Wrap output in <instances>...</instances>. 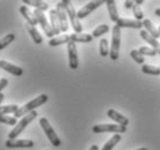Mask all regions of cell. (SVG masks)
<instances>
[{"mask_svg": "<svg viewBox=\"0 0 160 150\" xmlns=\"http://www.w3.org/2000/svg\"><path fill=\"white\" fill-rule=\"evenodd\" d=\"M5 146L7 148H11V149H14V148H32L33 147V141L31 140H9L8 139L6 142H5Z\"/></svg>", "mask_w": 160, "mask_h": 150, "instance_id": "cell-11", "label": "cell"}, {"mask_svg": "<svg viewBox=\"0 0 160 150\" xmlns=\"http://www.w3.org/2000/svg\"><path fill=\"white\" fill-rule=\"evenodd\" d=\"M20 13H21L22 16L27 20L28 24L33 26V27L36 26V24H38L36 18H35V15H33V12H30V9L27 7L26 5H22L21 7H20Z\"/></svg>", "mask_w": 160, "mask_h": 150, "instance_id": "cell-16", "label": "cell"}, {"mask_svg": "<svg viewBox=\"0 0 160 150\" xmlns=\"http://www.w3.org/2000/svg\"><path fill=\"white\" fill-rule=\"evenodd\" d=\"M48 101V95L42 94V95H39L38 97H36L35 99H32V101L28 102L27 104H24L23 106H21V107H18V110L14 113V117L18 118V117H22V116L24 117L26 114H28V113H30V112L35 111V109H37L38 106H42L43 104H45Z\"/></svg>", "mask_w": 160, "mask_h": 150, "instance_id": "cell-1", "label": "cell"}, {"mask_svg": "<svg viewBox=\"0 0 160 150\" xmlns=\"http://www.w3.org/2000/svg\"><path fill=\"white\" fill-rule=\"evenodd\" d=\"M107 117L109 119H112L113 121H115L118 125H121V126H124V127H127L129 125V119L128 118H126L124 116H122L121 113H119L118 111L113 110V109H109L107 111Z\"/></svg>", "mask_w": 160, "mask_h": 150, "instance_id": "cell-14", "label": "cell"}, {"mask_svg": "<svg viewBox=\"0 0 160 150\" xmlns=\"http://www.w3.org/2000/svg\"><path fill=\"white\" fill-rule=\"evenodd\" d=\"M106 6H107V11H108L111 21L117 23L120 18H119V13H118V8H117V5H115V1H114V0H107V1H106Z\"/></svg>", "mask_w": 160, "mask_h": 150, "instance_id": "cell-18", "label": "cell"}, {"mask_svg": "<svg viewBox=\"0 0 160 150\" xmlns=\"http://www.w3.org/2000/svg\"><path fill=\"white\" fill-rule=\"evenodd\" d=\"M67 51H68V58H69V67L72 70L78 68V55H77L76 43L69 42L67 44Z\"/></svg>", "mask_w": 160, "mask_h": 150, "instance_id": "cell-10", "label": "cell"}, {"mask_svg": "<svg viewBox=\"0 0 160 150\" xmlns=\"http://www.w3.org/2000/svg\"><path fill=\"white\" fill-rule=\"evenodd\" d=\"M92 39H93L92 35H89V34L74 33L70 35V42H74V43H91Z\"/></svg>", "mask_w": 160, "mask_h": 150, "instance_id": "cell-19", "label": "cell"}, {"mask_svg": "<svg viewBox=\"0 0 160 150\" xmlns=\"http://www.w3.org/2000/svg\"><path fill=\"white\" fill-rule=\"evenodd\" d=\"M135 4L137 5V6H141V5L143 4V0H136V1H135Z\"/></svg>", "mask_w": 160, "mask_h": 150, "instance_id": "cell-37", "label": "cell"}, {"mask_svg": "<svg viewBox=\"0 0 160 150\" xmlns=\"http://www.w3.org/2000/svg\"><path fill=\"white\" fill-rule=\"evenodd\" d=\"M154 13H156V15L160 16V8H156V11H154Z\"/></svg>", "mask_w": 160, "mask_h": 150, "instance_id": "cell-39", "label": "cell"}, {"mask_svg": "<svg viewBox=\"0 0 160 150\" xmlns=\"http://www.w3.org/2000/svg\"><path fill=\"white\" fill-rule=\"evenodd\" d=\"M120 45H121V28L118 26L113 27L112 30V43L109 49V58L112 60H118L120 55Z\"/></svg>", "mask_w": 160, "mask_h": 150, "instance_id": "cell-3", "label": "cell"}, {"mask_svg": "<svg viewBox=\"0 0 160 150\" xmlns=\"http://www.w3.org/2000/svg\"><path fill=\"white\" fill-rule=\"evenodd\" d=\"M27 29H28V33L30 34V36L32 38V40L36 43V44H42V42H43V37L40 36V34L38 33V30L36 29V27L33 26H30L27 23Z\"/></svg>", "mask_w": 160, "mask_h": 150, "instance_id": "cell-23", "label": "cell"}, {"mask_svg": "<svg viewBox=\"0 0 160 150\" xmlns=\"http://www.w3.org/2000/svg\"><path fill=\"white\" fill-rule=\"evenodd\" d=\"M89 150H99V148H98V146H97V144H93V146L90 147V149H89Z\"/></svg>", "mask_w": 160, "mask_h": 150, "instance_id": "cell-36", "label": "cell"}, {"mask_svg": "<svg viewBox=\"0 0 160 150\" xmlns=\"http://www.w3.org/2000/svg\"><path fill=\"white\" fill-rule=\"evenodd\" d=\"M137 150H148L146 148H139V149H137Z\"/></svg>", "mask_w": 160, "mask_h": 150, "instance_id": "cell-40", "label": "cell"}, {"mask_svg": "<svg viewBox=\"0 0 160 150\" xmlns=\"http://www.w3.org/2000/svg\"><path fill=\"white\" fill-rule=\"evenodd\" d=\"M158 30H159V36H160V27H159V29H158Z\"/></svg>", "mask_w": 160, "mask_h": 150, "instance_id": "cell-41", "label": "cell"}, {"mask_svg": "<svg viewBox=\"0 0 160 150\" xmlns=\"http://www.w3.org/2000/svg\"><path fill=\"white\" fill-rule=\"evenodd\" d=\"M7 85H8V80H7V79H5V77L0 79V94H1V91H2V90L7 87Z\"/></svg>", "mask_w": 160, "mask_h": 150, "instance_id": "cell-34", "label": "cell"}, {"mask_svg": "<svg viewBox=\"0 0 160 150\" xmlns=\"http://www.w3.org/2000/svg\"><path fill=\"white\" fill-rule=\"evenodd\" d=\"M63 4H65L66 12H67V15H68V18H69L70 23H72L74 31L76 34H82L83 27L80 23V18L77 16V12L75 11L74 6L72 5V1H69V0H63Z\"/></svg>", "mask_w": 160, "mask_h": 150, "instance_id": "cell-4", "label": "cell"}, {"mask_svg": "<svg viewBox=\"0 0 160 150\" xmlns=\"http://www.w3.org/2000/svg\"><path fill=\"white\" fill-rule=\"evenodd\" d=\"M143 27L145 28V31H148V33H149L150 35L153 37V38H156V39L160 38L159 30L157 29L156 27H154V24H153V23L150 21L149 18H145V20L143 21Z\"/></svg>", "mask_w": 160, "mask_h": 150, "instance_id": "cell-20", "label": "cell"}, {"mask_svg": "<svg viewBox=\"0 0 160 150\" xmlns=\"http://www.w3.org/2000/svg\"><path fill=\"white\" fill-rule=\"evenodd\" d=\"M23 4L33 6L36 9H39L42 12L48 11V8H50V5L48 3H44V1H40V0H23Z\"/></svg>", "mask_w": 160, "mask_h": 150, "instance_id": "cell-21", "label": "cell"}, {"mask_svg": "<svg viewBox=\"0 0 160 150\" xmlns=\"http://www.w3.org/2000/svg\"><path fill=\"white\" fill-rule=\"evenodd\" d=\"M4 98H5V95H4V94H2V92H1V94H0V104L2 103V101H4Z\"/></svg>", "mask_w": 160, "mask_h": 150, "instance_id": "cell-38", "label": "cell"}, {"mask_svg": "<svg viewBox=\"0 0 160 150\" xmlns=\"http://www.w3.org/2000/svg\"><path fill=\"white\" fill-rule=\"evenodd\" d=\"M69 42H70V35H63V36L53 37L52 39H50L48 45L50 46H58V45H62V44H68Z\"/></svg>", "mask_w": 160, "mask_h": 150, "instance_id": "cell-22", "label": "cell"}, {"mask_svg": "<svg viewBox=\"0 0 160 150\" xmlns=\"http://www.w3.org/2000/svg\"><path fill=\"white\" fill-rule=\"evenodd\" d=\"M99 53L102 57H107L109 55V46H108V40L106 38H102L99 43Z\"/></svg>", "mask_w": 160, "mask_h": 150, "instance_id": "cell-26", "label": "cell"}, {"mask_svg": "<svg viewBox=\"0 0 160 150\" xmlns=\"http://www.w3.org/2000/svg\"><path fill=\"white\" fill-rule=\"evenodd\" d=\"M14 39H15V34H13V33H9V34H7L6 36L2 37V38L0 39V51L4 50L5 48H7L8 45L11 44Z\"/></svg>", "mask_w": 160, "mask_h": 150, "instance_id": "cell-25", "label": "cell"}, {"mask_svg": "<svg viewBox=\"0 0 160 150\" xmlns=\"http://www.w3.org/2000/svg\"><path fill=\"white\" fill-rule=\"evenodd\" d=\"M50 24H51L52 29H53L55 35H59V34L61 33V29H60V22H59L57 9H50Z\"/></svg>", "mask_w": 160, "mask_h": 150, "instance_id": "cell-17", "label": "cell"}, {"mask_svg": "<svg viewBox=\"0 0 160 150\" xmlns=\"http://www.w3.org/2000/svg\"><path fill=\"white\" fill-rule=\"evenodd\" d=\"M106 4V1H104V0H98V1H90L89 4H87L85 6H83V7L81 8L80 11L77 12V16H78V18H87L88 15L91 14L92 12L95 11V9H97L98 7H100L102 5Z\"/></svg>", "mask_w": 160, "mask_h": 150, "instance_id": "cell-9", "label": "cell"}, {"mask_svg": "<svg viewBox=\"0 0 160 150\" xmlns=\"http://www.w3.org/2000/svg\"><path fill=\"white\" fill-rule=\"evenodd\" d=\"M121 139H122V136L121 134H114V135L111 137V139L107 141V142L104 144V147L102 148V150H112L114 147L117 146L118 143L120 142Z\"/></svg>", "mask_w": 160, "mask_h": 150, "instance_id": "cell-24", "label": "cell"}, {"mask_svg": "<svg viewBox=\"0 0 160 150\" xmlns=\"http://www.w3.org/2000/svg\"><path fill=\"white\" fill-rule=\"evenodd\" d=\"M18 110V106L15 104L12 105H0V116H6L8 113H15Z\"/></svg>", "mask_w": 160, "mask_h": 150, "instance_id": "cell-27", "label": "cell"}, {"mask_svg": "<svg viewBox=\"0 0 160 150\" xmlns=\"http://www.w3.org/2000/svg\"><path fill=\"white\" fill-rule=\"evenodd\" d=\"M139 35H141V38H143L145 42H148V43H149L150 46H151V48H152L153 50L157 52V54L160 55V43L158 42V39L153 38V37L151 36L148 31H145V30H141Z\"/></svg>", "mask_w": 160, "mask_h": 150, "instance_id": "cell-15", "label": "cell"}, {"mask_svg": "<svg viewBox=\"0 0 160 150\" xmlns=\"http://www.w3.org/2000/svg\"><path fill=\"white\" fill-rule=\"evenodd\" d=\"M37 116H38V113H37L36 111H32V112H30V113L26 114L24 117L22 118L21 120L18 121V124L16 125L13 129H12L11 132H9V134H8V139H9V140L16 139V137H18V136L20 135V134H21L24 129H26L27 126H28L31 121H33L35 119H36Z\"/></svg>", "mask_w": 160, "mask_h": 150, "instance_id": "cell-2", "label": "cell"}, {"mask_svg": "<svg viewBox=\"0 0 160 150\" xmlns=\"http://www.w3.org/2000/svg\"><path fill=\"white\" fill-rule=\"evenodd\" d=\"M55 9H57V13H58L59 22H60V29H61L62 33H66L68 30V15H67V12H66V7L63 1L58 3Z\"/></svg>", "mask_w": 160, "mask_h": 150, "instance_id": "cell-8", "label": "cell"}, {"mask_svg": "<svg viewBox=\"0 0 160 150\" xmlns=\"http://www.w3.org/2000/svg\"><path fill=\"white\" fill-rule=\"evenodd\" d=\"M138 52L142 55H150V57H154L157 54V52L152 48H146V46H141Z\"/></svg>", "mask_w": 160, "mask_h": 150, "instance_id": "cell-32", "label": "cell"}, {"mask_svg": "<svg viewBox=\"0 0 160 150\" xmlns=\"http://www.w3.org/2000/svg\"><path fill=\"white\" fill-rule=\"evenodd\" d=\"M39 125H40V127L43 128L44 133L46 134L48 139L50 140V142L52 143V146L59 147L60 144H61V140L59 139V136L57 135L55 131L53 129V127L51 126V124L48 122V120L46 119V118H40Z\"/></svg>", "mask_w": 160, "mask_h": 150, "instance_id": "cell-5", "label": "cell"}, {"mask_svg": "<svg viewBox=\"0 0 160 150\" xmlns=\"http://www.w3.org/2000/svg\"><path fill=\"white\" fill-rule=\"evenodd\" d=\"M0 124L9 125V126H16L18 120L15 117H9V116H0Z\"/></svg>", "mask_w": 160, "mask_h": 150, "instance_id": "cell-30", "label": "cell"}, {"mask_svg": "<svg viewBox=\"0 0 160 150\" xmlns=\"http://www.w3.org/2000/svg\"><path fill=\"white\" fill-rule=\"evenodd\" d=\"M117 26L119 28H131V29H141L143 27L142 21L137 20H130V18H119L117 22Z\"/></svg>", "mask_w": 160, "mask_h": 150, "instance_id": "cell-13", "label": "cell"}, {"mask_svg": "<svg viewBox=\"0 0 160 150\" xmlns=\"http://www.w3.org/2000/svg\"><path fill=\"white\" fill-rule=\"evenodd\" d=\"M132 13H134L135 20H137V21H141V20L144 18V14H143V11L141 9V6L134 5V7H132Z\"/></svg>", "mask_w": 160, "mask_h": 150, "instance_id": "cell-33", "label": "cell"}, {"mask_svg": "<svg viewBox=\"0 0 160 150\" xmlns=\"http://www.w3.org/2000/svg\"><path fill=\"white\" fill-rule=\"evenodd\" d=\"M130 57L134 59V60L137 62V64H139V65H144V61H145V59H144V57H143V55L139 53L138 50H131Z\"/></svg>", "mask_w": 160, "mask_h": 150, "instance_id": "cell-31", "label": "cell"}, {"mask_svg": "<svg viewBox=\"0 0 160 150\" xmlns=\"http://www.w3.org/2000/svg\"><path fill=\"white\" fill-rule=\"evenodd\" d=\"M33 15H35V18H36L38 24L42 27V29H43V31L45 33V35H46L48 38L52 39V38L55 36V34H54V31H53V29H52L51 24L48 23V18H46V16L44 14V12L39 11V9H35V11H33Z\"/></svg>", "mask_w": 160, "mask_h": 150, "instance_id": "cell-7", "label": "cell"}, {"mask_svg": "<svg viewBox=\"0 0 160 150\" xmlns=\"http://www.w3.org/2000/svg\"><path fill=\"white\" fill-rule=\"evenodd\" d=\"M142 72L144 74H149V75H160V67L151 66V65H143Z\"/></svg>", "mask_w": 160, "mask_h": 150, "instance_id": "cell-28", "label": "cell"}, {"mask_svg": "<svg viewBox=\"0 0 160 150\" xmlns=\"http://www.w3.org/2000/svg\"><path fill=\"white\" fill-rule=\"evenodd\" d=\"M92 132L96 134L99 133H115V134H123L127 132V127L121 126V125H115V124H99L95 125L92 127Z\"/></svg>", "mask_w": 160, "mask_h": 150, "instance_id": "cell-6", "label": "cell"}, {"mask_svg": "<svg viewBox=\"0 0 160 150\" xmlns=\"http://www.w3.org/2000/svg\"><path fill=\"white\" fill-rule=\"evenodd\" d=\"M108 31H109V27L107 24H100V26H98L92 31V37L93 38H98V37L102 36L104 34L108 33Z\"/></svg>", "mask_w": 160, "mask_h": 150, "instance_id": "cell-29", "label": "cell"}, {"mask_svg": "<svg viewBox=\"0 0 160 150\" xmlns=\"http://www.w3.org/2000/svg\"><path fill=\"white\" fill-rule=\"evenodd\" d=\"M134 1H130V0H127V1H124V7L126 8H128V9H129V8H132L134 7Z\"/></svg>", "mask_w": 160, "mask_h": 150, "instance_id": "cell-35", "label": "cell"}, {"mask_svg": "<svg viewBox=\"0 0 160 150\" xmlns=\"http://www.w3.org/2000/svg\"><path fill=\"white\" fill-rule=\"evenodd\" d=\"M0 68L4 70L5 72L14 75V76H21L23 74V70L21 67L16 66V65H13L11 62L6 61V60H0Z\"/></svg>", "mask_w": 160, "mask_h": 150, "instance_id": "cell-12", "label": "cell"}]
</instances>
